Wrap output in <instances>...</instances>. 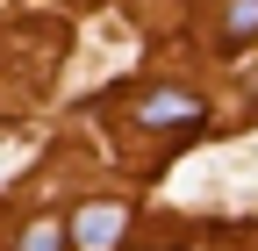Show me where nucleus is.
Instances as JSON below:
<instances>
[{
    "instance_id": "obj_1",
    "label": "nucleus",
    "mask_w": 258,
    "mask_h": 251,
    "mask_svg": "<svg viewBox=\"0 0 258 251\" xmlns=\"http://www.w3.org/2000/svg\"><path fill=\"white\" fill-rule=\"evenodd\" d=\"M201 115H208V101L194 86H151L144 101H137V122H144V130H194Z\"/></svg>"
},
{
    "instance_id": "obj_2",
    "label": "nucleus",
    "mask_w": 258,
    "mask_h": 251,
    "mask_svg": "<svg viewBox=\"0 0 258 251\" xmlns=\"http://www.w3.org/2000/svg\"><path fill=\"white\" fill-rule=\"evenodd\" d=\"M122 230H129V208H122V201H86V208L72 215V244H79V251H115Z\"/></svg>"
},
{
    "instance_id": "obj_3",
    "label": "nucleus",
    "mask_w": 258,
    "mask_h": 251,
    "mask_svg": "<svg viewBox=\"0 0 258 251\" xmlns=\"http://www.w3.org/2000/svg\"><path fill=\"white\" fill-rule=\"evenodd\" d=\"M222 43H258V0H230V8H222Z\"/></svg>"
},
{
    "instance_id": "obj_4",
    "label": "nucleus",
    "mask_w": 258,
    "mask_h": 251,
    "mask_svg": "<svg viewBox=\"0 0 258 251\" xmlns=\"http://www.w3.org/2000/svg\"><path fill=\"white\" fill-rule=\"evenodd\" d=\"M22 251H64V223H36L22 237Z\"/></svg>"
}]
</instances>
